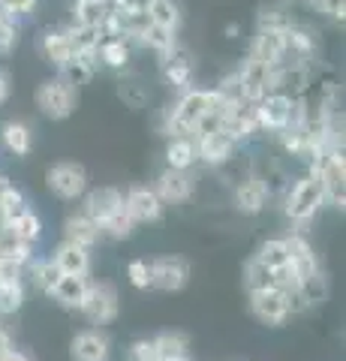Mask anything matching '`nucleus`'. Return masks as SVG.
Returning <instances> with one entry per match:
<instances>
[{
	"mask_svg": "<svg viewBox=\"0 0 346 361\" xmlns=\"http://www.w3.org/2000/svg\"><path fill=\"white\" fill-rule=\"evenodd\" d=\"M214 99H217L214 90H199V87L184 90L181 99L175 103V109H169L163 115V133L166 135H193L199 118L211 109Z\"/></svg>",
	"mask_w": 346,
	"mask_h": 361,
	"instance_id": "1",
	"label": "nucleus"
},
{
	"mask_svg": "<svg viewBox=\"0 0 346 361\" xmlns=\"http://www.w3.org/2000/svg\"><path fill=\"white\" fill-rule=\"evenodd\" d=\"M322 205H326V190H322L319 175L310 172V175H304L301 180H295V184L289 187L283 211L292 223H310Z\"/></svg>",
	"mask_w": 346,
	"mask_h": 361,
	"instance_id": "2",
	"label": "nucleus"
},
{
	"mask_svg": "<svg viewBox=\"0 0 346 361\" xmlns=\"http://www.w3.org/2000/svg\"><path fill=\"white\" fill-rule=\"evenodd\" d=\"M75 99H79L75 85H70L63 75H54L37 87V106H39L42 115L51 118V121L70 118L73 109H75Z\"/></svg>",
	"mask_w": 346,
	"mask_h": 361,
	"instance_id": "3",
	"label": "nucleus"
},
{
	"mask_svg": "<svg viewBox=\"0 0 346 361\" xmlns=\"http://www.w3.org/2000/svg\"><path fill=\"white\" fill-rule=\"evenodd\" d=\"M310 172H316L326 190V202L343 208L346 196H343V184H346V166H343V148H331L316 160H310Z\"/></svg>",
	"mask_w": 346,
	"mask_h": 361,
	"instance_id": "4",
	"label": "nucleus"
},
{
	"mask_svg": "<svg viewBox=\"0 0 346 361\" xmlns=\"http://www.w3.org/2000/svg\"><path fill=\"white\" fill-rule=\"evenodd\" d=\"M49 190L58 199H66V202H73V199H79L85 196V187H87V172H85V166L79 163H58V166H51L49 169Z\"/></svg>",
	"mask_w": 346,
	"mask_h": 361,
	"instance_id": "5",
	"label": "nucleus"
},
{
	"mask_svg": "<svg viewBox=\"0 0 346 361\" xmlns=\"http://www.w3.org/2000/svg\"><path fill=\"white\" fill-rule=\"evenodd\" d=\"M235 75H238L241 99H247V103L256 106L265 94H271V66L262 63V61H256L253 54L241 63V70Z\"/></svg>",
	"mask_w": 346,
	"mask_h": 361,
	"instance_id": "6",
	"label": "nucleus"
},
{
	"mask_svg": "<svg viewBox=\"0 0 346 361\" xmlns=\"http://www.w3.org/2000/svg\"><path fill=\"white\" fill-rule=\"evenodd\" d=\"M250 313L259 319L262 325H283L289 316V304H286V292L283 289H259L250 292Z\"/></svg>",
	"mask_w": 346,
	"mask_h": 361,
	"instance_id": "7",
	"label": "nucleus"
},
{
	"mask_svg": "<svg viewBox=\"0 0 346 361\" xmlns=\"http://www.w3.org/2000/svg\"><path fill=\"white\" fill-rule=\"evenodd\" d=\"M289 111H292V97L286 94H265L259 103H256V121H259V130L265 133H280L289 127Z\"/></svg>",
	"mask_w": 346,
	"mask_h": 361,
	"instance_id": "8",
	"label": "nucleus"
},
{
	"mask_svg": "<svg viewBox=\"0 0 346 361\" xmlns=\"http://www.w3.org/2000/svg\"><path fill=\"white\" fill-rule=\"evenodd\" d=\"M190 280V265L181 256H163L151 262V289L163 292H181Z\"/></svg>",
	"mask_w": 346,
	"mask_h": 361,
	"instance_id": "9",
	"label": "nucleus"
},
{
	"mask_svg": "<svg viewBox=\"0 0 346 361\" xmlns=\"http://www.w3.org/2000/svg\"><path fill=\"white\" fill-rule=\"evenodd\" d=\"M82 313L94 325H109L118 316V292H115V286L91 283V289H87V298L82 304Z\"/></svg>",
	"mask_w": 346,
	"mask_h": 361,
	"instance_id": "10",
	"label": "nucleus"
},
{
	"mask_svg": "<svg viewBox=\"0 0 346 361\" xmlns=\"http://www.w3.org/2000/svg\"><path fill=\"white\" fill-rule=\"evenodd\" d=\"M160 58H163L166 82H169L175 90H190L193 87V54H190V49H184V45L175 39L172 49L166 54H160Z\"/></svg>",
	"mask_w": 346,
	"mask_h": 361,
	"instance_id": "11",
	"label": "nucleus"
},
{
	"mask_svg": "<svg viewBox=\"0 0 346 361\" xmlns=\"http://www.w3.org/2000/svg\"><path fill=\"white\" fill-rule=\"evenodd\" d=\"M310 85V70L307 63L295 61H280L271 66V90L286 97H304V90Z\"/></svg>",
	"mask_w": 346,
	"mask_h": 361,
	"instance_id": "12",
	"label": "nucleus"
},
{
	"mask_svg": "<svg viewBox=\"0 0 346 361\" xmlns=\"http://www.w3.org/2000/svg\"><path fill=\"white\" fill-rule=\"evenodd\" d=\"M154 193L160 196L163 205H181V202H187L193 196V175H190V169H166L157 178Z\"/></svg>",
	"mask_w": 346,
	"mask_h": 361,
	"instance_id": "13",
	"label": "nucleus"
},
{
	"mask_svg": "<svg viewBox=\"0 0 346 361\" xmlns=\"http://www.w3.org/2000/svg\"><path fill=\"white\" fill-rule=\"evenodd\" d=\"M235 148H238V142L232 139L226 130H217V133H208V135H199V139H196L199 160L208 163V166H226V163H232Z\"/></svg>",
	"mask_w": 346,
	"mask_h": 361,
	"instance_id": "14",
	"label": "nucleus"
},
{
	"mask_svg": "<svg viewBox=\"0 0 346 361\" xmlns=\"http://www.w3.org/2000/svg\"><path fill=\"white\" fill-rule=\"evenodd\" d=\"M271 199V187L259 175H244L235 187V208L241 214H259Z\"/></svg>",
	"mask_w": 346,
	"mask_h": 361,
	"instance_id": "15",
	"label": "nucleus"
},
{
	"mask_svg": "<svg viewBox=\"0 0 346 361\" xmlns=\"http://www.w3.org/2000/svg\"><path fill=\"white\" fill-rule=\"evenodd\" d=\"M124 208L136 223H154L163 214V202L154 193V187H132L124 196Z\"/></svg>",
	"mask_w": 346,
	"mask_h": 361,
	"instance_id": "16",
	"label": "nucleus"
},
{
	"mask_svg": "<svg viewBox=\"0 0 346 361\" xmlns=\"http://www.w3.org/2000/svg\"><path fill=\"white\" fill-rule=\"evenodd\" d=\"M118 208H124V196H121V190H115V187H99V190H94V193L85 196L82 214H87L94 223L103 226Z\"/></svg>",
	"mask_w": 346,
	"mask_h": 361,
	"instance_id": "17",
	"label": "nucleus"
},
{
	"mask_svg": "<svg viewBox=\"0 0 346 361\" xmlns=\"http://www.w3.org/2000/svg\"><path fill=\"white\" fill-rule=\"evenodd\" d=\"M87 289H91V280H87V274H63L58 280V286L51 289V298L58 301L61 307L82 310V304L87 298Z\"/></svg>",
	"mask_w": 346,
	"mask_h": 361,
	"instance_id": "18",
	"label": "nucleus"
},
{
	"mask_svg": "<svg viewBox=\"0 0 346 361\" xmlns=\"http://www.w3.org/2000/svg\"><path fill=\"white\" fill-rule=\"evenodd\" d=\"M250 54L256 61H262L268 66L280 63L286 58V33L277 30H256V39L250 45Z\"/></svg>",
	"mask_w": 346,
	"mask_h": 361,
	"instance_id": "19",
	"label": "nucleus"
},
{
	"mask_svg": "<svg viewBox=\"0 0 346 361\" xmlns=\"http://www.w3.org/2000/svg\"><path fill=\"white\" fill-rule=\"evenodd\" d=\"M283 241H286V250H289V265L295 268L298 280L304 277V274H310V271L319 268V259H316V253H314V247H310V241H307L301 232L286 235Z\"/></svg>",
	"mask_w": 346,
	"mask_h": 361,
	"instance_id": "20",
	"label": "nucleus"
},
{
	"mask_svg": "<svg viewBox=\"0 0 346 361\" xmlns=\"http://www.w3.org/2000/svg\"><path fill=\"white\" fill-rule=\"evenodd\" d=\"M51 259L61 268V274H87V268H91V250L73 241H63Z\"/></svg>",
	"mask_w": 346,
	"mask_h": 361,
	"instance_id": "21",
	"label": "nucleus"
},
{
	"mask_svg": "<svg viewBox=\"0 0 346 361\" xmlns=\"http://www.w3.org/2000/svg\"><path fill=\"white\" fill-rule=\"evenodd\" d=\"M316 58V39L314 33L292 25L286 30V58L283 61H295V63H310Z\"/></svg>",
	"mask_w": 346,
	"mask_h": 361,
	"instance_id": "22",
	"label": "nucleus"
},
{
	"mask_svg": "<svg viewBox=\"0 0 346 361\" xmlns=\"http://www.w3.org/2000/svg\"><path fill=\"white\" fill-rule=\"evenodd\" d=\"M39 51H42V58H46L49 63H54L61 70V66L73 58V42H70V33L63 30H46L42 33V39H39Z\"/></svg>",
	"mask_w": 346,
	"mask_h": 361,
	"instance_id": "23",
	"label": "nucleus"
},
{
	"mask_svg": "<svg viewBox=\"0 0 346 361\" xmlns=\"http://www.w3.org/2000/svg\"><path fill=\"white\" fill-rule=\"evenodd\" d=\"M97 58L99 63L111 66V70H124L132 58V42L127 37H106L97 45Z\"/></svg>",
	"mask_w": 346,
	"mask_h": 361,
	"instance_id": "24",
	"label": "nucleus"
},
{
	"mask_svg": "<svg viewBox=\"0 0 346 361\" xmlns=\"http://www.w3.org/2000/svg\"><path fill=\"white\" fill-rule=\"evenodd\" d=\"M97 70H99L97 51H82V54H73V58L61 66V75H63L70 85L79 87V85H87V82H91Z\"/></svg>",
	"mask_w": 346,
	"mask_h": 361,
	"instance_id": "25",
	"label": "nucleus"
},
{
	"mask_svg": "<svg viewBox=\"0 0 346 361\" xmlns=\"http://www.w3.org/2000/svg\"><path fill=\"white\" fill-rule=\"evenodd\" d=\"M63 235H66V241H73V244H79V247H91L103 238V232H99V223H94L87 214H75V217H70L63 223Z\"/></svg>",
	"mask_w": 346,
	"mask_h": 361,
	"instance_id": "26",
	"label": "nucleus"
},
{
	"mask_svg": "<svg viewBox=\"0 0 346 361\" xmlns=\"http://www.w3.org/2000/svg\"><path fill=\"white\" fill-rule=\"evenodd\" d=\"M73 358L75 361H106L109 358V341L99 331H82L73 341Z\"/></svg>",
	"mask_w": 346,
	"mask_h": 361,
	"instance_id": "27",
	"label": "nucleus"
},
{
	"mask_svg": "<svg viewBox=\"0 0 346 361\" xmlns=\"http://www.w3.org/2000/svg\"><path fill=\"white\" fill-rule=\"evenodd\" d=\"M166 163H169V169H193L199 163V151H196L193 135H169Z\"/></svg>",
	"mask_w": 346,
	"mask_h": 361,
	"instance_id": "28",
	"label": "nucleus"
},
{
	"mask_svg": "<svg viewBox=\"0 0 346 361\" xmlns=\"http://www.w3.org/2000/svg\"><path fill=\"white\" fill-rule=\"evenodd\" d=\"M154 349H157V361H184L190 358V341L181 331H166L154 337Z\"/></svg>",
	"mask_w": 346,
	"mask_h": 361,
	"instance_id": "29",
	"label": "nucleus"
},
{
	"mask_svg": "<svg viewBox=\"0 0 346 361\" xmlns=\"http://www.w3.org/2000/svg\"><path fill=\"white\" fill-rule=\"evenodd\" d=\"M0 142H4L6 151H13L16 157H27L30 154V127L21 121H6L4 127H0Z\"/></svg>",
	"mask_w": 346,
	"mask_h": 361,
	"instance_id": "30",
	"label": "nucleus"
},
{
	"mask_svg": "<svg viewBox=\"0 0 346 361\" xmlns=\"http://www.w3.org/2000/svg\"><path fill=\"white\" fill-rule=\"evenodd\" d=\"M0 256L18 259L21 265H27L33 259V244L21 238L13 226H0Z\"/></svg>",
	"mask_w": 346,
	"mask_h": 361,
	"instance_id": "31",
	"label": "nucleus"
},
{
	"mask_svg": "<svg viewBox=\"0 0 346 361\" xmlns=\"http://www.w3.org/2000/svg\"><path fill=\"white\" fill-rule=\"evenodd\" d=\"M298 292H301V298L307 301V307L326 304L328 301V277H326V271L316 268V271H310V274H304L298 280Z\"/></svg>",
	"mask_w": 346,
	"mask_h": 361,
	"instance_id": "32",
	"label": "nucleus"
},
{
	"mask_svg": "<svg viewBox=\"0 0 346 361\" xmlns=\"http://www.w3.org/2000/svg\"><path fill=\"white\" fill-rule=\"evenodd\" d=\"M111 13L106 0H75V6H73V25H79V27H97L103 25V18Z\"/></svg>",
	"mask_w": 346,
	"mask_h": 361,
	"instance_id": "33",
	"label": "nucleus"
},
{
	"mask_svg": "<svg viewBox=\"0 0 346 361\" xmlns=\"http://www.w3.org/2000/svg\"><path fill=\"white\" fill-rule=\"evenodd\" d=\"M25 211H27V202H25V196H21V190H16L6 180V184L0 187V226L16 223Z\"/></svg>",
	"mask_w": 346,
	"mask_h": 361,
	"instance_id": "34",
	"label": "nucleus"
},
{
	"mask_svg": "<svg viewBox=\"0 0 346 361\" xmlns=\"http://www.w3.org/2000/svg\"><path fill=\"white\" fill-rule=\"evenodd\" d=\"M148 16L154 25H160L172 33H178V27H181V6H178V0H151Z\"/></svg>",
	"mask_w": 346,
	"mask_h": 361,
	"instance_id": "35",
	"label": "nucleus"
},
{
	"mask_svg": "<svg viewBox=\"0 0 346 361\" xmlns=\"http://www.w3.org/2000/svg\"><path fill=\"white\" fill-rule=\"evenodd\" d=\"M27 265H30V280L37 283V289L51 295V289L58 286V280L63 277L61 268L54 265V259H42V262H27Z\"/></svg>",
	"mask_w": 346,
	"mask_h": 361,
	"instance_id": "36",
	"label": "nucleus"
},
{
	"mask_svg": "<svg viewBox=\"0 0 346 361\" xmlns=\"http://www.w3.org/2000/svg\"><path fill=\"white\" fill-rule=\"evenodd\" d=\"M136 220L127 214V208H118L111 217L99 226V232H103V238H111V241H124V238H130L132 235V229H136Z\"/></svg>",
	"mask_w": 346,
	"mask_h": 361,
	"instance_id": "37",
	"label": "nucleus"
},
{
	"mask_svg": "<svg viewBox=\"0 0 346 361\" xmlns=\"http://www.w3.org/2000/svg\"><path fill=\"white\" fill-rule=\"evenodd\" d=\"M244 283H247V292H259V289H271L274 286V274L271 268H265L259 259H250L247 265H244Z\"/></svg>",
	"mask_w": 346,
	"mask_h": 361,
	"instance_id": "38",
	"label": "nucleus"
},
{
	"mask_svg": "<svg viewBox=\"0 0 346 361\" xmlns=\"http://www.w3.org/2000/svg\"><path fill=\"white\" fill-rule=\"evenodd\" d=\"M256 259L265 265V268H280L289 262V250H286V241L283 238H268L262 247H259V253H256Z\"/></svg>",
	"mask_w": 346,
	"mask_h": 361,
	"instance_id": "39",
	"label": "nucleus"
},
{
	"mask_svg": "<svg viewBox=\"0 0 346 361\" xmlns=\"http://www.w3.org/2000/svg\"><path fill=\"white\" fill-rule=\"evenodd\" d=\"M139 42H142V45H148V49H154L157 54H166V51H169L172 45H175V33H172V30H166V27H160V25H154V21H151L148 30H144L142 37H139Z\"/></svg>",
	"mask_w": 346,
	"mask_h": 361,
	"instance_id": "40",
	"label": "nucleus"
},
{
	"mask_svg": "<svg viewBox=\"0 0 346 361\" xmlns=\"http://www.w3.org/2000/svg\"><path fill=\"white\" fill-rule=\"evenodd\" d=\"M66 33H70V42H73V51L82 54V51H97L99 45V30L97 27H79V25H70L66 27Z\"/></svg>",
	"mask_w": 346,
	"mask_h": 361,
	"instance_id": "41",
	"label": "nucleus"
},
{
	"mask_svg": "<svg viewBox=\"0 0 346 361\" xmlns=\"http://www.w3.org/2000/svg\"><path fill=\"white\" fill-rule=\"evenodd\" d=\"M9 226H13V229L21 235V238L30 241V244H37V241L42 238V220L37 217V211H30V208L21 214L16 223H9Z\"/></svg>",
	"mask_w": 346,
	"mask_h": 361,
	"instance_id": "42",
	"label": "nucleus"
},
{
	"mask_svg": "<svg viewBox=\"0 0 346 361\" xmlns=\"http://www.w3.org/2000/svg\"><path fill=\"white\" fill-rule=\"evenodd\" d=\"M25 304V286L21 283H6L0 286V316H13Z\"/></svg>",
	"mask_w": 346,
	"mask_h": 361,
	"instance_id": "43",
	"label": "nucleus"
},
{
	"mask_svg": "<svg viewBox=\"0 0 346 361\" xmlns=\"http://www.w3.org/2000/svg\"><path fill=\"white\" fill-rule=\"evenodd\" d=\"M295 21L289 18L283 9H262L259 13V30H277V33H286Z\"/></svg>",
	"mask_w": 346,
	"mask_h": 361,
	"instance_id": "44",
	"label": "nucleus"
},
{
	"mask_svg": "<svg viewBox=\"0 0 346 361\" xmlns=\"http://www.w3.org/2000/svg\"><path fill=\"white\" fill-rule=\"evenodd\" d=\"M127 277L130 283L136 289H151V262H144V259H132L127 265Z\"/></svg>",
	"mask_w": 346,
	"mask_h": 361,
	"instance_id": "45",
	"label": "nucleus"
},
{
	"mask_svg": "<svg viewBox=\"0 0 346 361\" xmlns=\"http://www.w3.org/2000/svg\"><path fill=\"white\" fill-rule=\"evenodd\" d=\"M21 274H25V265H21L18 259L0 256V286H6V283H21Z\"/></svg>",
	"mask_w": 346,
	"mask_h": 361,
	"instance_id": "46",
	"label": "nucleus"
},
{
	"mask_svg": "<svg viewBox=\"0 0 346 361\" xmlns=\"http://www.w3.org/2000/svg\"><path fill=\"white\" fill-rule=\"evenodd\" d=\"M18 42V25L13 18H0V54H9Z\"/></svg>",
	"mask_w": 346,
	"mask_h": 361,
	"instance_id": "47",
	"label": "nucleus"
},
{
	"mask_svg": "<svg viewBox=\"0 0 346 361\" xmlns=\"http://www.w3.org/2000/svg\"><path fill=\"white\" fill-rule=\"evenodd\" d=\"M118 94L124 97V103H130L132 109H142V106H144V99H148V94H144L142 85H136V82H121Z\"/></svg>",
	"mask_w": 346,
	"mask_h": 361,
	"instance_id": "48",
	"label": "nucleus"
},
{
	"mask_svg": "<svg viewBox=\"0 0 346 361\" xmlns=\"http://www.w3.org/2000/svg\"><path fill=\"white\" fill-rule=\"evenodd\" d=\"M310 6L322 16H331L334 21H343V9H346V0H307Z\"/></svg>",
	"mask_w": 346,
	"mask_h": 361,
	"instance_id": "49",
	"label": "nucleus"
},
{
	"mask_svg": "<svg viewBox=\"0 0 346 361\" xmlns=\"http://www.w3.org/2000/svg\"><path fill=\"white\" fill-rule=\"evenodd\" d=\"M33 6H37V0H0V9L9 16V18H21V16H30Z\"/></svg>",
	"mask_w": 346,
	"mask_h": 361,
	"instance_id": "50",
	"label": "nucleus"
},
{
	"mask_svg": "<svg viewBox=\"0 0 346 361\" xmlns=\"http://www.w3.org/2000/svg\"><path fill=\"white\" fill-rule=\"evenodd\" d=\"M130 361H157V349H154V341H136V343H132Z\"/></svg>",
	"mask_w": 346,
	"mask_h": 361,
	"instance_id": "51",
	"label": "nucleus"
},
{
	"mask_svg": "<svg viewBox=\"0 0 346 361\" xmlns=\"http://www.w3.org/2000/svg\"><path fill=\"white\" fill-rule=\"evenodd\" d=\"M0 361H30L25 353H18V349H13V346H9L6 349V353H0Z\"/></svg>",
	"mask_w": 346,
	"mask_h": 361,
	"instance_id": "52",
	"label": "nucleus"
},
{
	"mask_svg": "<svg viewBox=\"0 0 346 361\" xmlns=\"http://www.w3.org/2000/svg\"><path fill=\"white\" fill-rule=\"evenodd\" d=\"M9 97V82H6V75H0V103Z\"/></svg>",
	"mask_w": 346,
	"mask_h": 361,
	"instance_id": "53",
	"label": "nucleus"
},
{
	"mask_svg": "<svg viewBox=\"0 0 346 361\" xmlns=\"http://www.w3.org/2000/svg\"><path fill=\"white\" fill-rule=\"evenodd\" d=\"M0 18H9V16H6V13H4V9H0ZM13 21H16V18H13Z\"/></svg>",
	"mask_w": 346,
	"mask_h": 361,
	"instance_id": "54",
	"label": "nucleus"
}]
</instances>
